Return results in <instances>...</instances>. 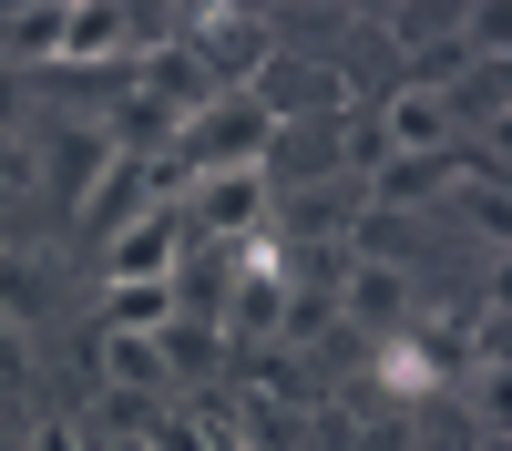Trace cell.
Listing matches in <instances>:
<instances>
[{
  "label": "cell",
  "mask_w": 512,
  "mask_h": 451,
  "mask_svg": "<svg viewBox=\"0 0 512 451\" xmlns=\"http://www.w3.org/2000/svg\"><path fill=\"white\" fill-rule=\"evenodd\" d=\"M185 236H216V246H256L277 226V185H267V164H236V175H195L185 185Z\"/></svg>",
  "instance_id": "cell-1"
},
{
  "label": "cell",
  "mask_w": 512,
  "mask_h": 451,
  "mask_svg": "<svg viewBox=\"0 0 512 451\" xmlns=\"http://www.w3.org/2000/svg\"><path fill=\"white\" fill-rule=\"evenodd\" d=\"M338 318H349L359 339H400V328L420 318V277L400 257H349L338 267Z\"/></svg>",
  "instance_id": "cell-2"
},
{
  "label": "cell",
  "mask_w": 512,
  "mask_h": 451,
  "mask_svg": "<svg viewBox=\"0 0 512 451\" xmlns=\"http://www.w3.org/2000/svg\"><path fill=\"white\" fill-rule=\"evenodd\" d=\"M185 216L175 205H154V216H134L123 236H103V277L113 287H164V277H185Z\"/></svg>",
  "instance_id": "cell-3"
},
{
  "label": "cell",
  "mask_w": 512,
  "mask_h": 451,
  "mask_svg": "<svg viewBox=\"0 0 512 451\" xmlns=\"http://www.w3.org/2000/svg\"><path fill=\"white\" fill-rule=\"evenodd\" d=\"M103 164H113V134H103L93 113H62V123H52V144H41V185L62 195V216L103 185Z\"/></svg>",
  "instance_id": "cell-4"
},
{
  "label": "cell",
  "mask_w": 512,
  "mask_h": 451,
  "mask_svg": "<svg viewBox=\"0 0 512 451\" xmlns=\"http://www.w3.org/2000/svg\"><path fill=\"white\" fill-rule=\"evenodd\" d=\"M134 52H144L134 11H72V0H62V62L52 72H123Z\"/></svg>",
  "instance_id": "cell-5"
},
{
  "label": "cell",
  "mask_w": 512,
  "mask_h": 451,
  "mask_svg": "<svg viewBox=\"0 0 512 451\" xmlns=\"http://www.w3.org/2000/svg\"><path fill=\"white\" fill-rule=\"evenodd\" d=\"M441 185H461V144H451V154H400V164H369V195L390 205V216H400V205H431Z\"/></svg>",
  "instance_id": "cell-6"
},
{
  "label": "cell",
  "mask_w": 512,
  "mask_h": 451,
  "mask_svg": "<svg viewBox=\"0 0 512 451\" xmlns=\"http://www.w3.org/2000/svg\"><path fill=\"white\" fill-rule=\"evenodd\" d=\"M0 62H11V72H52L62 62V0H41V11H0Z\"/></svg>",
  "instance_id": "cell-7"
},
{
  "label": "cell",
  "mask_w": 512,
  "mask_h": 451,
  "mask_svg": "<svg viewBox=\"0 0 512 451\" xmlns=\"http://www.w3.org/2000/svg\"><path fill=\"white\" fill-rule=\"evenodd\" d=\"M103 380L134 390V400H164V390H175V380H164V349H154V339H123V328H103Z\"/></svg>",
  "instance_id": "cell-8"
},
{
  "label": "cell",
  "mask_w": 512,
  "mask_h": 451,
  "mask_svg": "<svg viewBox=\"0 0 512 451\" xmlns=\"http://www.w3.org/2000/svg\"><path fill=\"white\" fill-rule=\"evenodd\" d=\"M154 349H164V380H205V369L226 359V339H216L205 318H164V328H154Z\"/></svg>",
  "instance_id": "cell-9"
},
{
  "label": "cell",
  "mask_w": 512,
  "mask_h": 451,
  "mask_svg": "<svg viewBox=\"0 0 512 451\" xmlns=\"http://www.w3.org/2000/svg\"><path fill=\"white\" fill-rule=\"evenodd\" d=\"M31 195H41V144L0 134V205H31Z\"/></svg>",
  "instance_id": "cell-10"
},
{
  "label": "cell",
  "mask_w": 512,
  "mask_h": 451,
  "mask_svg": "<svg viewBox=\"0 0 512 451\" xmlns=\"http://www.w3.org/2000/svg\"><path fill=\"white\" fill-rule=\"evenodd\" d=\"M21 451H93V441H82V421H62V410H41V421H21Z\"/></svg>",
  "instance_id": "cell-11"
},
{
  "label": "cell",
  "mask_w": 512,
  "mask_h": 451,
  "mask_svg": "<svg viewBox=\"0 0 512 451\" xmlns=\"http://www.w3.org/2000/svg\"><path fill=\"white\" fill-rule=\"evenodd\" d=\"M420 451H472V421H451L441 400H420Z\"/></svg>",
  "instance_id": "cell-12"
},
{
  "label": "cell",
  "mask_w": 512,
  "mask_h": 451,
  "mask_svg": "<svg viewBox=\"0 0 512 451\" xmlns=\"http://www.w3.org/2000/svg\"><path fill=\"white\" fill-rule=\"evenodd\" d=\"M0 380H31V328L0 318Z\"/></svg>",
  "instance_id": "cell-13"
},
{
  "label": "cell",
  "mask_w": 512,
  "mask_h": 451,
  "mask_svg": "<svg viewBox=\"0 0 512 451\" xmlns=\"http://www.w3.org/2000/svg\"><path fill=\"white\" fill-rule=\"evenodd\" d=\"M0 134H21V72L0 62Z\"/></svg>",
  "instance_id": "cell-14"
}]
</instances>
